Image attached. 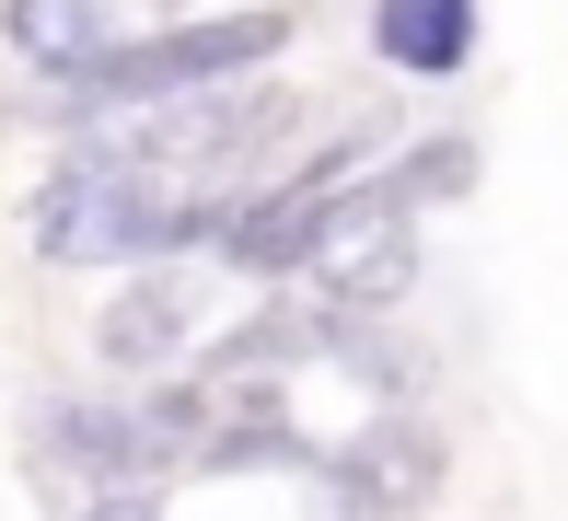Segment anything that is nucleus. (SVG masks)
Wrapping results in <instances>:
<instances>
[{"label":"nucleus","mask_w":568,"mask_h":521,"mask_svg":"<svg viewBox=\"0 0 568 521\" xmlns=\"http://www.w3.org/2000/svg\"><path fill=\"white\" fill-rule=\"evenodd\" d=\"M314 476H325V510L337 521H418L442 499V476H453V440L429 429L418 406H383L359 440L314 452Z\"/></svg>","instance_id":"7ed1b4c3"},{"label":"nucleus","mask_w":568,"mask_h":521,"mask_svg":"<svg viewBox=\"0 0 568 521\" xmlns=\"http://www.w3.org/2000/svg\"><path fill=\"white\" fill-rule=\"evenodd\" d=\"M93 348H105L116 371H163V359H186V348H197V278H186V267L116 278V302L93 313Z\"/></svg>","instance_id":"20e7f679"},{"label":"nucleus","mask_w":568,"mask_h":521,"mask_svg":"<svg viewBox=\"0 0 568 521\" xmlns=\"http://www.w3.org/2000/svg\"><path fill=\"white\" fill-rule=\"evenodd\" d=\"M140 12H210V0H140Z\"/></svg>","instance_id":"1a4fd4ad"},{"label":"nucleus","mask_w":568,"mask_h":521,"mask_svg":"<svg viewBox=\"0 0 568 521\" xmlns=\"http://www.w3.org/2000/svg\"><path fill=\"white\" fill-rule=\"evenodd\" d=\"M221 208L232 197H174L163 174H140L116 140H82V151H59L47 186H36V255L47 267L140 278V267H163V255H186V244H221Z\"/></svg>","instance_id":"f257e3e1"},{"label":"nucleus","mask_w":568,"mask_h":521,"mask_svg":"<svg viewBox=\"0 0 568 521\" xmlns=\"http://www.w3.org/2000/svg\"><path fill=\"white\" fill-rule=\"evenodd\" d=\"M291 23L302 12H210V23H151V35H116V59L93 70L82 93V116H163V104H186V93H221V82H267V59L291 47Z\"/></svg>","instance_id":"f03ea898"},{"label":"nucleus","mask_w":568,"mask_h":521,"mask_svg":"<svg viewBox=\"0 0 568 521\" xmlns=\"http://www.w3.org/2000/svg\"><path fill=\"white\" fill-rule=\"evenodd\" d=\"M372 47L418 82H453L476 59V0H372Z\"/></svg>","instance_id":"423d86ee"},{"label":"nucleus","mask_w":568,"mask_h":521,"mask_svg":"<svg viewBox=\"0 0 568 521\" xmlns=\"http://www.w3.org/2000/svg\"><path fill=\"white\" fill-rule=\"evenodd\" d=\"M383 174H395L406 208H453L464 186H476V140H418V151H395Z\"/></svg>","instance_id":"0eeeda50"},{"label":"nucleus","mask_w":568,"mask_h":521,"mask_svg":"<svg viewBox=\"0 0 568 521\" xmlns=\"http://www.w3.org/2000/svg\"><path fill=\"white\" fill-rule=\"evenodd\" d=\"M0 47H12L36 82L82 93L93 70L116 59V12H105V0H0Z\"/></svg>","instance_id":"39448f33"},{"label":"nucleus","mask_w":568,"mask_h":521,"mask_svg":"<svg viewBox=\"0 0 568 521\" xmlns=\"http://www.w3.org/2000/svg\"><path fill=\"white\" fill-rule=\"evenodd\" d=\"M70 521H163V487H105V499H70Z\"/></svg>","instance_id":"6e6552de"}]
</instances>
